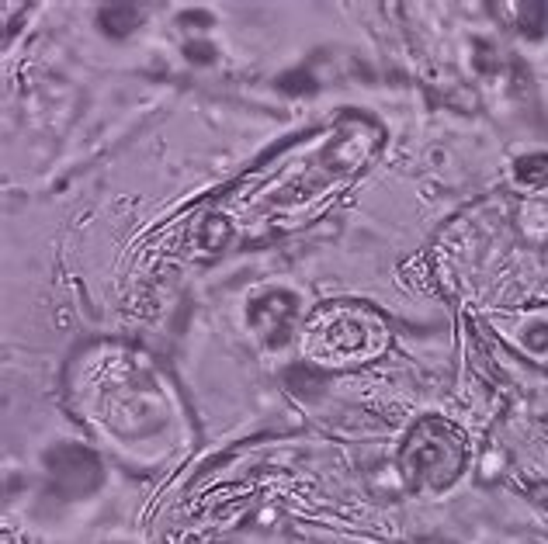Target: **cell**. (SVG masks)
<instances>
[{"instance_id": "7a4b0ae2", "label": "cell", "mask_w": 548, "mask_h": 544, "mask_svg": "<svg viewBox=\"0 0 548 544\" xmlns=\"http://www.w3.org/2000/svg\"><path fill=\"white\" fill-rule=\"evenodd\" d=\"M49 468H53V482L66 496L91 493L101 479L98 461L87 451H80V447H59L53 458H49Z\"/></svg>"}, {"instance_id": "6da1fadb", "label": "cell", "mask_w": 548, "mask_h": 544, "mask_svg": "<svg viewBox=\"0 0 548 544\" xmlns=\"http://www.w3.org/2000/svg\"><path fill=\"white\" fill-rule=\"evenodd\" d=\"M465 472V441L455 427L424 420L410 430L403 444V475L417 486L448 489Z\"/></svg>"}, {"instance_id": "8992f818", "label": "cell", "mask_w": 548, "mask_h": 544, "mask_svg": "<svg viewBox=\"0 0 548 544\" xmlns=\"http://www.w3.org/2000/svg\"><path fill=\"white\" fill-rule=\"evenodd\" d=\"M528 344L535 347V350L542 347V344H548V326H535V330L528 333Z\"/></svg>"}, {"instance_id": "3957f363", "label": "cell", "mask_w": 548, "mask_h": 544, "mask_svg": "<svg viewBox=\"0 0 548 544\" xmlns=\"http://www.w3.org/2000/svg\"><path fill=\"white\" fill-rule=\"evenodd\" d=\"M500 11H510L503 14L510 28L524 39H542L548 32V4H538V0H521V4H500Z\"/></svg>"}, {"instance_id": "52a82bcc", "label": "cell", "mask_w": 548, "mask_h": 544, "mask_svg": "<svg viewBox=\"0 0 548 544\" xmlns=\"http://www.w3.org/2000/svg\"><path fill=\"white\" fill-rule=\"evenodd\" d=\"M184 52H188L191 59H212V49H202V46H188Z\"/></svg>"}, {"instance_id": "5b68a950", "label": "cell", "mask_w": 548, "mask_h": 544, "mask_svg": "<svg viewBox=\"0 0 548 544\" xmlns=\"http://www.w3.org/2000/svg\"><path fill=\"white\" fill-rule=\"evenodd\" d=\"M514 177L524 184V188H538V184L548 181V153H528L517 160Z\"/></svg>"}, {"instance_id": "277c9868", "label": "cell", "mask_w": 548, "mask_h": 544, "mask_svg": "<svg viewBox=\"0 0 548 544\" xmlns=\"http://www.w3.org/2000/svg\"><path fill=\"white\" fill-rule=\"evenodd\" d=\"M139 21H143V14H139L136 4H108V7H101V14H98L101 32L111 35V39H125L129 32H136Z\"/></svg>"}]
</instances>
